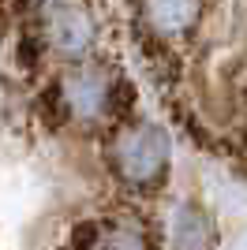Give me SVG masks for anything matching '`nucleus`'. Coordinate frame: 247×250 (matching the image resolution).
<instances>
[{
	"mask_svg": "<svg viewBox=\"0 0 247 250\" xmlns=\"http://www.w3.org/2000/svg\"><path fill=\"white\" fill-rule=\"evenodd\" d=\"M38 34L45 49L60 60H86L98 45V22L79 0H49L38 15Z\"/></svg>",
	"mask_w": 247,
	"mask_h": 250,
	"instance_id": "nucleus-3",
	"label": "nucleus"
},
{
	"mask_svg": "<svg viewBox=\"0 0 247 250\" xmlns=\"http://www.w3.org/2000/svg\"><path fill=\"white\" fill-rule=\"evenodd\" d=\"M109 168L124 187H157L169 172V135L150 120L120 124L109 138Z\"/></svg>",
	"mask_w": 247,
	"mask_h": 250,
	"instance_id": "nucleus-1",
	"label": "nucleus"
},
{
	"mask_svg": "<svg viewBox=\"0 0 247 250\" xmlns=\"http://www.w3.org/2000/svg\"><path fill=\"white\" fill-rule=\"evenodd\" d=\"M131 4L146 38L161 49H180L206 15V0H131Z\"/></svg>",
	"mask_w": 247,
	"mask_h": 250,
	"instance_id": "nucleus-4",
	"label": "nucleus"
},
{
	"mask_svg": "<svg viewBox=\"0 0 247 250\" xmlns=\"http://www.w3.org/2000/svg\"><path fill=\"white\" fill-rule=\"evenodd\" d=\"M116 90L120 83L109 67L75 60L56 79V108L64 120H75V124H101L116 112Z\"/></svg>",
	"mask_w": 247,
	"mask_h": 250,
	"instance_id": "nucleus-2",
	"label": "nucleus"
},
{
	"mask_svg": "<svg viewBox=\"0 0 247 250\" xmlns=\"http://www.w3.org/2000/svg\"><path fill=\"white\" fill-rule=\"evenodd\" d=\"M176 250H210V220L202 209L184 206L176 213Z\"/></svg>",
	"mask_w": 247,
	"mask_h": 250,
	"instance_id": "nucleus-6",
	"label": "nucleus"
},
{
	"mask_svg": "<svg viewBox=\"0 0 247 250\" xmlns=\"http://www.w3.org/2000/svg\"><path fill=\"white\" fill-rule=\"evenodd\" d=\"M68 250H154V235L139 217L113 213L82 224L72 235Z\"/></svg>",
	"mask_w": 247,
	"mask_h": 250,
	"instance_id": "nucleus-5",
	"label": "nucleus"
}]
</instances>
